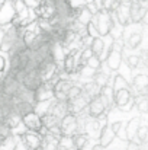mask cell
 <instances>
[{"label":"cell","mask_w":148,"mask_h":150,"mask_svg":"<svg viewBox=\"0 0 148 150\" xmlns=\"http://www.w3.org/2000/svg\"><path fill=\"white\" fill-rule=\"evenodd\" d=\"M92 22H93V25H95V28L97 31L99 37H107L109 32H110V28H112V22H113L112 13L100 10L93 16Z\"/></svg>","instance_id":"1"},{"label":"cell","mask_w":148,"mask_h":150,"mask_svg":"<svg viewBox=\"0 0 148 150\" xmlns=\"http://www.w3.org/2000/svg\"><path fill=\"white\" fill-rule=\"evenodd\" d=\"M145 16H147V0L145 1H138V0L129 1V18L132 23H140Z\"/></svg>","instance_id":"2"},{"label":"cell","mask_w":148,"mask_h":150,"mask_svg":"<svg viewBox=\"0 0 148 150\" xmlns=\"http://www.w3.org/2000/svg\"><path fill=\"white\" fill-rule=\"evenodd\" d=\"M36 18L42 19V21H49L51 18L55 16V1L52 0H44L38 4V7L35 9Z\"/></svg>","instance_id":"3"},{"label":"cell","mask_w":148,"mask_h":150,"mask_svg":"<svg viewBox=\"0 0 148 150\" xmlns=\"http://www.w3.org/2000/svg\"><path fill=\"white\" fill-rule=\"evenodd\" d=\"M109 106L106 105V102L102 99V96L97 95V96H95L93 99L89 100V103H87V112H89V115L90 117H95V118H97L100 115H105V111L107 109Z\"/></svg>","instance_id":"4"},{"label":"cell","mask_w":148,"mask_h":150,"mask_svg":"<svg viewBox=\"0 0 148 150\" xmlns=\"http://www.w3.org/2000/svg\"><path fill=\"white\" fill-rule=\"evenodd\" d=\"M15 9H13V3L9 0H4V3L0 6V28L7 26L13 22L15 19Z\"/></svg>","instance_id":"5"},{"label":"cell","mask_w":148,"mask_h":150,"mask_svg":"<svg viewBox=\"0 0 148 150\" xmlns=\"http://www.w3.org/2000/svg\"><path fill=\"white\" fill-rule=\"evenodd\" d=\"M112 16L115 18V21L121 26H126L128 23H131V18H129V1H122L118 6V9L112 13Z\"/></svg>","instance_id":"6"},{"label":"cell","mask_w":148,"mask_h":150,"mask_svg":"<svg viewBox=\"0 0 148 150\" xmlns=\"http://www.w3.org/2000/svg\"><path fill=\"white\" fill-rule=\"evenodd\" d=\"M20 140L28 150H36L41 147V137L35 131H25L20 134Z\"/></svg>","instance_id":"7"},{"label":"cell","mask_w":148,"mask_h":150,"mask_svg":"<svg viewBox=\"0 0 148 150\" xmlns=\"http://www.w3.org/2000/svg\"><path fill=\"white\" fill-rule=\"evenodd\" d=\"M22 122L23 125L29 130V131H38L41 127H42V121H41V117L38 114H35L34 111L32 112H28L22 117Z\"/></svg>","instance_id":"8"},{"label":"cell","mask_w":148,"mask_h":150,"mask_svg":"<svg viewBox=\"0 0 148 150\" xmlns=\"http://www.w3.org/2000/svg\"><path fill=\"white\" fill-rule=\"evenodd\" d=\"M113 102H115V105H118V106H121V108H125L128 103H131V102H132V95H131L129 88L115 92V95H113Z\"/></svg>","instance_id":"9"},{"label":"cell","mask_w":148,"mask_h":150,"mask_svg":"<svg viewBox=\"0 0 148 150\" xmlns=\"http://www.w3.org/2000/svg\"><path fill=\"white\" fill-rule=\"evenodd\" d=\"M132 85H134V89L137 91V93H141V96H145L147 85H148L147 74H145V73H140V74L134 76V79H132Z\"/></svg>","instance_id":"10"},{"label":"cell","mask_w":148,"mask_h":150,"mask_svg":"<svg viewBox=\"0 0 148 150\" xmlns=\"http://www.w3.org/2000/svg\"><path fill=\"white\" fill-rule=\"evenodd\" d=\"M115 139V133L112 131L110 125H105L102 130H100V146L102 147H106L109 146Z\"/></svg>","instance_id":"11"},{"label":"cell","mask_w":148,"mask_h":150,"mask_svg":"<svg viewBox=\"0 0 148 150\" xmlns=\"http://www.w3.org/2000/svg\"><path fill=\"white\" fill-rule=\"evenodd\" d=\"M19 137H20V136H15V134L10 133L7 137H4V139L0 142V150H16Z\"/></svg>","instance_id":"12"},{"label":"cell","mask_w":148,"mask_h":150,"mask_svg":"<svg viewBox=\"0 0 148 150\" xmlns=\"http://www.w3.org/2000/svg\"><path fill=\"white\" fill-rule=\"evenodd\" d=\"M103 50H105V38H103V37L93 38V41H92V44H90V51H92V54L100 58Z\"/></svg>","instance_id":"13"},{"label":"cell","mask_w":148,"mask_h":150,"mask_svg":"<svg viewBox=\"0 0 148 150\" xmlns=\"http://www.w3.org/2000/svg\"><path fill=\"white\" fill-rule=\"evenodd\" d=\"M142 42V32H135L132 35H129L126 38V41H123V45H126L128 48H138Z\"/></svg>","instance_id":"14"},{"label":"cell","mask_w":148,"mask_h":150,"mask_svg":"<svg viewBox=\"0 0 148 150\" xmlns=\"http://www.w3.org/2000/svg\"><path fill=\"white\" fill-rule=\"evenodd\" d=\"M92 19H93V15L86 9V6H84L83 9H80V10H79L77 18H76V21H77L80 25H83V26H87V25L92 22Z\"/></svg>","instance_id":"15"},{"label":"cell","mask_w":148,"mask_h":150,"mask_svg":"<svg viewBox=\"0 0 148 150\" xmlns=\"http://www.w3.org/2000/svg\"><path fill=\"white\" fill-rule=\"evenodd\" d=\"M126 66L129 70H135V69H140V67H145L147 64H144L141 61V57L140 55H128L126 57Z\"/></svg>","instance_id":"16"},{"label":"cell","mask_w":148,"mask_h":150,"mask_svg":"<svg viewBox=\"0 0 148 150\" xmlns=\"http://www.w3.org/2000/svg\"><path fill=\"white\" fill-rule=\"evenodd\" d=\"M137 130H138V120H132V121L128 124L126 130H125L126 137H128V139H134L135 134H137Z\"/></svg>","instance_id":"17"},{"label":"cell","mask_w":148,"mask_h":150,"mask_svg":"<svg viewBox=\"0 0 148 150\" xmlns=\"http://www.w3.org/2000/svg\"><path fill=\"white\" fill-rule=\"evenodd\" d=\"M102 64H103V61H102L99 57H96V55H92V57L86 61V66H87V67H90L92 70H96V71L102 67Z\"/></svg>","instance_id":"18"},{"label":"cell","mask_w":148,"mask_h":150,"mask_svg":"<svg viewBox=\"0 0 148 150\" xmlns=\"http://www.w3.org/2000/svg\"><path fill=\"white\" fill-rule=\"evenodd\" d=\"M135 136H137V137H138L141 142H144V140H145V137H147V128H145V127H141V128H138Z\"/></svg>","instance_id":"19"},{"label":"cell","mask_w":148,"mask_h":150,"mask_svg":"<svg viewBox=\"0 0 148 150\" xmlns=\"http://www.w3.org/2000/svg\"><path fill=\"white\" fill-rule=\"evenodd\" d=\"M6 64H7V63H6V58L0 54V73H3V71L6 70Z\"/></svg>","instance_id":"20"},{"label":"cell","mask_w":148,"mask_h":150,"mask_svg":"<svg viewBox=\"0 0 148 150\" xmlns=\"http://www.w3.org/2000/svg\"><path fill=\"white\" fill-rule=\"evenodd\" d=\"M128 150H138V146L134 144V143H131V144L128 146Z\"/></svg>","instance_id":"21"},{"label":"cell","mask_w":148,"mask_h":150,"mask_svg":"<svg viewBox=\"0 0 148 150\" xmlns=\"http://www.w3.org/2000/svg\"><path fill=\"white\" fill-rule=\"evenodd\" d=\"M92 150H103V147H102L100 144H96V146H95V147H93Z\"/></svg>","instance_id":"22"},{"label":"cell","mask_w":148,"mask_h":150,"mask_svg":"<svg viewBox=\"0 0 148 150\" xmlns=\"http://www.w3.org/2000/svg\"><path fill=\"white\" fill-rule=\"evenodd\" d=\"M3 3H4V0H0V6H1V4H3Z\"/></svg>","instance_id":"23"},{"label":"cell","mask_w":148,"mask_h":150,"mask_svg":"<svg viewBox=\"0 0 148 150\" xmlns=\"http://www.w3.org/2000/svg\"><path fill=\"white\" fill-rule=\"evenodd\" d=\"M36 1H38V3H41V1H44V0H36Z\"/></svg>","instance_id":"24"},{"label":"cell","mask_w":148,"mask_h":150,"mask_svg":"<svg viewBox=\"0 0 148 150\" xmlns=\"http://www.w3.org/2000/svg\"><path fill=\"white\" fill-rule=\"evenodd\" d=\"M9 1H12V3H13V1H16V0H9Z\"/></svg>","instance_id":"25"},{"label":"cell","mask_w":148,"mask_h":150,"mask_svg":"<svg viewBox=\"0 0 148 150\" xmlns=\"http://www.w3.org/2000/svg\"><path fill=\"white\" fill-rule=\"evenodd\" d=\"M36 150H41V149H36Z\"/></svg>","instance_id":"26"}]
</instances>
